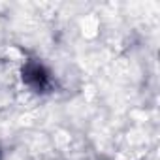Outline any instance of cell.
<instances>
[{"instance_id": "obj_1", "label": "cell", "mask_w": 160, "mask_h": 160, "mask_svg": "<svg viewBox=\"0 0 160 160\" xmlns=\"http://www.w3.org/2000/svg\"><path fill=\"white\" fill-rule=\"evenodd\" d=\"M25 75V81L30 85V87H34L36 91H42V89H45L47 87V73H45V70L40 66V64H36V62H30L27 68H25V72H23Z\"/></svg>"}]
</instances>
